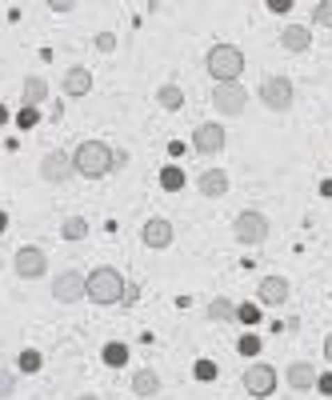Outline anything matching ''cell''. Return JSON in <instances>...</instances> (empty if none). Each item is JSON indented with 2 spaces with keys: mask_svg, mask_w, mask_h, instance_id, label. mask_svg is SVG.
Wrapping results in <instances>:
<instances>
[{
  "mask_svg": "<svg viewBox=\"0 0 332 400\" xmlns=\"http://www.w3.org/2000/svg\"><path fill=\"white\" fill-rule=\"evenodd\" d=\"M72 168L84 180H100V176H109L116 168V152L104 141H80L77 152H72Z\"/></svg>",
  "mask_w": 332,
  "mask_h": 400,
  "instance_id": "6da1fadb",
  "label": "cell"
},
{
  "mask_svg": "<svg viewBox=\"0 0 332 400\" xmlns=\"http://www.w3.org/2000/svg\"><path fill=\"white\" fill-rule=\"evenodd\" d=\"M125 276L116 269H109V264H100V269L88 272V280H84V296L93 304H100V308H109V304H120V296H125Z\"/></svg>",
  "mask_w": 332,
  "mask_h": 400,
  "instance_id": "7a4b0ae2",
  "label": "cell"
},
{
  "mask_svg": "<svg viewBox=\"0 0 332 400\" xmlns=\"http://www.w3.org/2000/svg\"><path fill=\"white\" fill-rule=\"evenodd\" d=\"M205 68L216 84H221V80H240V72H244V52H240L237 45H212L205 56Z\"/></svg>",
  "mask_w": 332,
  "mask_h": 400,
  "instance_id": "3957f363",
  "label": "cell"
},
{
  "mask_svg": "<svg viewBox=\"0 0 332 400\" xmlns=\"http://www.w3.org/2000/svg\"><path fill=\"white\" fill-rule=\"evenodd\" d=\"M269 216L264 212H256V208H244L237 221H232V237H237V244H244V248H260L264 240H269Z\"/></svg>",
  "mask_w": 332,
  "mask_h": 400,
  "instance_id": "277c9868",
  "label": "cell"
},
{
  "mask_svg": "<svg viewBox=\"0 0 332 400\" xmlns=\"http://www.w3.org/2000/svg\"><path fill=\"white\" fill-rule=\"evenodd\" d=\"M244 104H248V93H244L240 80H221V84H212V109L221 112V116H240Z\"/></svg>",
  "mask_w": 332,
  "mask_h": 400,
  "instance_id": "5b68a950",
  "label": "cell"
},
{
  "mask_svg": "<svg viewBox=\"0 0 332 400\" xmlns=\"http://www.w3.org/2000/svg\"><path fill=\"white\" fill-rule=\"evenodd\" d=\"M240 384H244V392H248V397L264 400V397H272V392H276V368L264 365V360H256V365L244 368Z\"/></svg>",
  "mask_w": 332,
  "mask_h": 400,
  "instance_id": "8992f818",
  "label": "cell"
},
{
  "mask_svg": "<svg viewBox=\"0 0 332 400\" xmlns=\"http://www.w3.org/2000/svg\"><path fill=\"white\" fill-rule=\"evenodd\" d=\"M260 104L269 112H288L292 109V80L288 77H264V84H260Z\"/></svg>",
  "mask_w": 332,
  "mask_h": 400,
  "instance_id": "52a82bcc",
  "label": "cell"
},
{
  "mask_svg": "<svg viewBox=\"0 0 332 400\" xmlns=\"http://www.w3.org/2000/svg\"><path fill=\"white\" fill-rule=\"evenodd\" d=\"M13 269H16V276H20V280H40V276L48 272L45 248H36V244H24V248H16Z\"/></svg>",
  "mask_w": 332,
  "mask_h": 400,
  "instance_id": "ba28073f",
  "label": "cell"
},
{
  "mask_svg": "<svg viewBox=\"0 0 332 400\" xmlns=\"http://www.w3.org/2000/svg\"><path fill=\"white\" fill-rule=\"evenodd\" d=\"M72 176H77V168H72V157H68V152L56 148V152H45V157H40V180H45V184H68Z\"/></svg>",
  "mask_w": 332,
  "mask_h": 400,
  "instance_id": "9c48e42d",
  "label": "cell"
},
{
  "mask_svg": "<svg viewBox=\"0 0 332 400\" xmlns=\"http://www.w3.org/2000/svg\"><path fill=\"white\" fill-rule=\"evenodd\" d=\"M84 272H77V269H64V272H56L52 276V296L61 304H77V301H84Z\"/></svg>",
  "mask_w": 332,
  "mask_h": 400,
  "instance_id": "30bf717a",
  "label": "cell"
},
{
  "mask_svg": "<svg viewBox=\"0 0 332 400\" xmlns=\"http://www.w3.org/2000/svg\"><path fill=\"white\" fill-rule=\"evenodd\" d=\"M224 144H228V132H224L221 125H196V132H192V148L200 152V157H221Z\"/></svg>",
  "mask_w": 332,
  "mask_h": 400,
  "instance_id": "8fae6325",
  "label": "cell"
},
{
  "mask_svg": "<svg viewBox=\"0 0 332 400\" xmlns=\"http://www.w3.org/2000/svg\"><path fill=\"white\" fill-rule=\"evenodd\" d=\"M288 296H292V285L285 276H264L256 285V304H264V308H280V304H288Z\"/></svg>",
  "mask_w": 332,
  "mask_h": 400,
  "instance_id": "7c38bea8",
  "label": "cell"
},
{
  "mask_svg": "<svg viewBox=\"0 0 332 400\" xmlns=\"http://www.w3.org/2000/svg\"><path fill=\"white\" fill-rule=\"evenodd\" d=\"M141 240H144V248H168L173 244V221H164V216H148L141 228Z\"/></svg>",
  "mask_w": 332,
  "mask_h": 400,
  "instance_id": "4fadbf2b",
  "label": "cell"
},
{
  "mask_svg": "<svg viewBox=\"0 0 332 400\" xmlns=\"http://www.w3.org/2000/svg\"><path fill=\"white\" fill-rule=\"evenodd\" d=\"M196 189H200V196H208V200H221L224 192H228V173H224V168H205L200 180H196Z\"/></svg>",
  "mask_w": 332,
  "mask_h": 400,
  "instance_id": "5bb4252c",
  "label": "cell"
},
{
  "mask_svg": "<svg viewBox=\"0 0 332 400\" xmlns=\"http://www.w3.org/2000/svg\"><path fill=\"white\" fill-rule=\"evenodd\" d=\"M285 381L292 384L297 392H313V388H317V368L308 365V360H292L285 372Z\"/></svg>",
  "mask_w": 332,
  "mask_h": 400,
  "instance_id": "9a60e30c",
  "label": "cell"
},
{
  "mask_svg": "<svg viewBox=\"0 0 332 400\" xmlns=\"http://www.w3.org/2000/svg\"><path fill=\"white\" fill-rule=\"evenodd\" d=\"M88 93H93V72L72 64V68L64 72V96H88Z\"/></svg>",
  "mask_w": 332,
  "mask_h": 400,
  "instance_id": "2e32d148",
  "label": "cell"
},
{
  "mask_svg": "<svg viewBox=\"0 0 332 400\" xmlns=\"http://www.w3.org/2000/svg\"><path fill=\"white\" fill-rule=\"evenodd\" d=\"M308 45H313V32L304 29V24H288L280 32V48L285 52H308Z\"/></svg>",
  "mask_w": 332,
  "mask_h": 400,
  "instance_id": "e0dca14e",
  "label": "cell"
},
{
  "mask_svg": "<svg viewBox=\"0 0 332 400\" xmlns=\"http://www.w3.org/2000/svg\"><path fill=\"white\" fill-rule=\"evenodd\" d=\"M157 104H160V109H168V112H180V109H184V88H180V84H160V88H157Z\"/></svg>",
  "mask_w": 332,
  "mask_h": 400,
  "instance_id": "ac0fdd59",
  "label": "cell"
},
{
  "mask_svg": "<svg viewBox=\"0 0 332 400\" xmlns=\"http://www.w3.org/2000/svg\"><path fill=\"white\" fill-rule=\"evenodd\" d=\"M132 392H136V397H157V392H160V376L152 372V368H141V372L132 376Z\"/></svg>",
  "mask_w": 332,
  "mask_h": 400,
  "instance_id": "d6986e66",
  "label": "cell"
},
{
  "mask_svg": "<svg viewBox=\"0 0 332 400\" xmlns=\"http://www.w3.org/2000/svg\"><path fill=\"white\" fill-rule=\"evenodd\" d=\"M45 96H48V80L45 77H29V80H24L20 104H45Z\"/></svg>",
  "mask_w": 332,
  "mask_h": 400,
  "instance_id": "ffe728a7",
  "label": "cell"
},
{
  "mask_svg": "<svg viewBox=\"0 0 332 400\" xmlns=\"http://www.w3.org/2000/svg\"><path fill=\"white\" fill-rule=\"evenodd\" d=\"M205 312H208V320H224L228 324V320H237V304L228 301V296H212Z\"/></svg>",
  "mask_w": 332,
  "mask_h": 400,
  "instance_id": "44dd1931",
  "label": "cell"
},
{
  "mask_svg": "<svg viewBox=\"0 0 332 400\" xmlns=\"http://www.w3.org/2000/svg\"><path fill=\"white\" fill-rule=\"evenodd\" d=\"M100 360L109 368H125L128 365V344H120V340H109L104 344V352H100Z\"/></svg>",
  "mask_w": 332,
  "mask_h": 400,
  "instance_id": "7402d4cb",
  "label": "cell"
},
{
  "mask_svg": "<svg viewBox=\"0 0 332 400\" xmlns=\"http://www.w3.org/2000/svg\"><path fill=\"white\" fill-rule=\"evenodd\" d=\"M160 189L180 192L184 189V168H180V164H164V168H160Z\"/></svg>",
  "mask_w": 332,
  "mask_h": 400,
  "instance_id": "603a6c76",
  "label": "cell"
},
{
  "mask_svg": "<svg viewBox=\"0 0 332 400\" xmlns=\"http://www.w3.org/2000/svg\"><path fill=\"white\" fill-rule=\"evenodd\" d=\"M61 237L72 240V244H77V240H84V237H88V221H84V216H68V221L61 224Z\"/></svg>",
  "mask_w": 332,
  "mask_h": 400,
  "instance_id": "cb8c5ba5",
  "label": "cell"
},
{
  "mask_svg": "<svg viewBox=\"0 0 332 400\" xmlns=\"http://www.w3.org/2000/svg\"><path fill=\"white\" fill-rule=\"evenodd\" d=\"M16 365H20V372H40V365H45V356L36 349H24L20 356H16Z\"/></svg>",
  "mask_w": 332,
  "mask_h": 400,
  "instance_id": "d4e9b609",
  "label": "cell"
},
{
  "mask_svg": "<svg viewBox=\"0 0 332 400\" xmlns=\"http://www.w3.org/2000/svg\"><path fill=\"white\" fill-rule=\"evenodd\" d=\"M237 352H240V356H260V336H256V333H244V336L237 340Z\"/></svg>",
  "mask_w": 332,
  "mask_h": 400,
  "instance_id": "484cf974",
  "label": "cell"
},
{
  "mask_svg": "<svg viewBox=\"0 0 332 400\" xmlns=\"http://www.w3.org/2000/svg\"><path fill=\"white\" fill-rule=\"evenodd\" d=\"M16 125H20V128L40 125V109H36V104H20V112H16Z\"/></svg>",
  "mask_w": 332,
  "mask_h": 400,
  "instance_id": "4316f807",
  "label": "cell"
},
{
  "mask_svg": "<svg viewBox=\"0 0 332 400\" xmlns=\"http://www.w3.org/2000/svg\"><path fill=\"white\" fill-rule=\"evenodd\" d=\"M237 320L240 324H248V328L260 324V304H237Z\"/></svg>",
  "mask_w": 332,
  "mask_h": 400,
  "instance_id": "83f0119b",
  "label": "cell"
},
{
  "mask_svg": "<svg viewBox=\"0 0 332 400\" xmlns=\"http://www.w3.org/2000/svg\"><path fill=\"white\" fill-rule=\"evenodd\" d=\"M313 20H317L320 29H332V0H317V8H313Z\"/></svg>",
  "mask_w": 332,
  "mask_h": 400,
  "instance_id": "f1b7e54d",
  "label": "cell"
},
{
  "mask_svg": "<svg viewBox=\"0 0 332 400\" xmlns=\"http://www.w3.org/2000/svg\"><path fill=\"white\" fill-rule=\"evenodd\" d=\"M16 392V372L13 368H0V400H8Z\"/></svg>",
  "mask_w": 332,
  "mask_h": 400,
  "instance_id": "f546056e",
  "label": "cell"
},
{
  "mask_svg": "<svg viewBox=\"0 0 332 400\" xmlns=\"http://www.w3.org/2000/svg\"><path fill=\"white\" fill-rule=\"evenodd\" d=\"M192 372H196V381H216V365H212V360H196Z\"/></svg>",
  "mask_w": 332,
  "mask_h": 400,
  "instance_id": "4dcf8cb0",
  "label": "cell"
},
{
  "mask_svg": "<svg viewBox=\"0 0 332 400\" xmlns=\"http://www.w3.org/2000/svg\"><path fill=\"white\" fill-rule=\"evenodd\" d=\"M96 48H100V52H112V48H116V36H112V32H96Z\"/></svg>",
  "mask_w": 332,
  "mask_h": 400,
  "instance_id": "1f68e13d",
  "label": "cell"
},
{
  "mask_svg": "<svg viewBox=\"0 0 332 400\" xmlns=\"http://www.w3.org/2000/svg\"><path fill=\"white\" fill-rule=\"evenodd\" d=\"M141 301V285H132V280H128L125 285V296H120V304H136Z\"/></svg>",
  "mask_w": 332,
  "mask_h": 400,
  "instance_id": "d6a6232c",
  "label": "cell"
},
{
  "mask_svg": "<svg viewBox=\"0 0 332 400\" xmlns=\"http://www.w3.org/2000/svg\"><path fill=\"white\" fill-rule=\"evenodd\" d=\"M264 4H269V13H276V16L292 13V0H264Z\"/></svg>",
  "mask_w": 332,
  "mask_h": 400,
  "instance_id": "836d02e7",
  "label": "cell"
},
{
  "mask_svg": "<svg viewBox=\"0 0 332 400\" xmlns=\"http://www.w3.org/2000/svg\"><path fill=\"white\" fill-rule=\"evenodd\" d=\"M317 388H320V397H332V372L317 376Z\"/></svg>",
  "mask_w": 332,
  "mask_h": 400,
  "instance_id": "e575fe53",
  "label": "cell"
},
{
  "mask_svg": "<svg viewBox=\"0 0 332 400\" xmlns=\"http://www.w3.org/2000/svg\"><path fill=\"white\" fill-rule=\"evenodd\" d=\"M48 8H52V13H68V8H72V0H48Z\"/></svg>",
  "mask_w": 332,
  "mask_h": 400,
  "instance_id": "d590c367",
  "label": "cell"
},
{
  "mask_svg": "<svg viewBox=\"0 0 332 400\" xmlns=\"http://www.w3.org/2000/svg\"><path fill=\"white\" fill-rule=\"evenodd\" d=\"M324 360H329V365H332V333L324 336Z\"/></svg>",
  "mask_w": 332,
  "mask_h": 400,
  "instance_id": "8d00e7d4",
  "label": "cell"
},
{
  "mask_svg": "<svg viewBox=\"0 0 332 400\" xmlns=\"http://www.w3.org/2000/svg\"><path fill=\"white\" fill-rule=\"evenodd\" d=\"M320 196H332V180H324V184H320Z\"/></svg>",
  "mask_w": 332,
  "mask_h": 400,
  "instance_id": "74e56055",
  "label": "cell"
},
{
  "mask_svg": "<svg viewBox=\"0 0 332 400\" xmlns=\"http://www.w3.org/2000/svg\"><path fill=\"white\" fill-rule=\"evenodd\" d=\"M4 228H8V212H4V208H0V232H4Z\"/></svg>",
  "mask_w": 332,
  "mask_h": 400,
  "instance_id": "f35d334b",
  "label": "cell"
},
{
  "mask_svg": "<svg viewBox=\"0 0 332 400\" xmlns=\"http://www.w3.org/2000/svg\"><path fill=\"white\" fill-rule=\"evenodd\" d=\"M0 125H8V109L4 104H0Z\"/></svg>",
  "mask_w": 332,
  "mask_h": 400,
  "instance_id": "ab89813d",
  "label": "cell"
},
{
  "mask_svg": "<svg viewBox=\"0 0 332 400\" xmlns=\"http://www.w3.org/2000/svg\"><path fill=\"white\" fill-rule=\"evenodd\" d=\"M77 400H100V397H96V392H80Z\"/></svg>",
  "mask_w": 332,
  "mask_h": 400,
  "instance_id": "60d3db41",
  "label": "cell"
}]
</instances>
